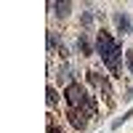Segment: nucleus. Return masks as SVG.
Here are the masks:
<instances>
[{"label": "nucleus", "instance_id": "f257e3e1", "mask_svg": "<svg viewBox=\"0 0 133 133\" xmlns=\"http://www.w3.org/2000/svg\"><path fill=\"white\" fill-rule=\"evenodd\" d=\"M96 51H98V56H101V61L117 75L120 72V45H117V40L109 35V32L101 29L96 35Z\"/></svg>", "mask_w": 133, "mask_h": 133}, {"label": "nucleus", "instance_id": "f03ea898", "mask_svg": "<svg viewBox=\"0 0 133 133\" xmlns=\"http://www.w3.org/2000/svg\"><path fill=\"white\" fill-rule=\"evenodd\" d=\"M66 101H69V109H85V112H93L96 115V107L91 101V96H88L85 88L77 85V83H72L69 88H66Z\"/></svg>", "mask_w": 133, "mask_h": 133}, {"label": "nucleus", "instance_id": "7ed1b4c3", "mask_svg": "<svg viewBox=\"0 0 133 133\" xmlns=\"http://www.w3.org/2000/svg\"><path fill=\"white\" fill-rule=\"evenodd\" d=\"M115 24H117V29L123 32V35L133 32V27H130V19H128V14H123V11H115Z\"/></svg>", "mask_w": 133, "mask_h": 133}, {"label": "nucleus", "instance_id": "20e7f679", "mask_svg": "<svg viewBox=\"0 0 133 133\" xmlns=\"http://www.w3.org/2000/svg\"><path fill=\"white\" fill-rule=\"evenodd\" d=\"M56 77H59V83H69L72 77H75V75H72V66H61V69L56 72ZM69 85H72V83H69Z\"/></svg>", "mask_w": 133, "mask_h": 133}, {"label": "nucleus", "instance_id": "39448f33", "mask_svg": "<svg viewBox=\"0 0 133 133\" xmlns=\"http://www.w3.org/2000/svg\"><path fill=\"white\" fill-rule=\"evenodd\" d=\"M51 8H56V14L64 19L66 14H69V8H72V3H51Z\"/></svg>", "mask_w": 133, "mask_h": 133}, {"label": "nucleus", "instance_id": "423d86ee", "mask_svg": "<svg viewBox=\"0 0 133 133\" xmlns=\"http://www.w3.org/2000/svg\"><path fill=\"white\" fill-rule=\"evenodd\" d=\"M77 48H80L83 51V56H91V45H88V40H85V35H80V40H77Z\"/></svg>", "mask_w": 133, "mask_h": 133}, {"label": "nucleus", "instance_id": "0eeeda50", "mask_svg": "<svg viewBox=\"0 0 133 133\" xmlns=\"http://www.w3.org/2000/svg\"><path fill=\"white\" fill-rule=\"evenodd\" d=\"M80 21H83L85 29H91V27H93V14H91V11H85V14L80 16Z\"/></svg>", "mask_w": 133, "mask_h": 133}, {"label": "nucleus", "instance_id": "6e6552de", "mask_svg": "<svg viewBox=\"0 0 133 133\" xmlns=\"http://www.w3.org/2000/svg\"><path fill=\"white\" fill-rule=\"evenodd\" d=\"M56 51V32H48V53Z\"/></svg>", "mask_w": 133, "mask_h": 133}, {"label": "nucleus", "instance_id": "1a4fd4ad", "mask_svg": "<svg viewBox=\"0 0 133 133\" xmlns=\"http://www.w3.org/2000/svg\"><path fill=\"white\" fill-rule=\"evenodd\" d=\"M48 107H56V91L48 85Z\"/></svg>", "mask_w": 133, "mask_h": 133}, {"label": "nucleus", "instance_id": "9d476101", "mask_svg": "<svg viewBox=\"0 0 133 133\" xmlns=\"http://www.w3.org/2000/svg\"><path fill=\"white\" fill-rule=\"evenodd\" d=\"M128 69L133 72V51H128Z\"/></svg>", "mask_w": 133, "mask_h": 133}]
</instances>
